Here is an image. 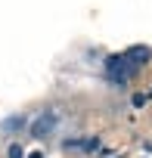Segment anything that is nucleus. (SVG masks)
<instances>
[{"mask_svg":"<svg viewBox=\"0 0 152 158\" xmlns=\"http://www.w3.org/2000/svg\"><path fill=\"white\" fill-rule=\"evenodd\" d=\"M56 124H59V112H56V109H47V112H40V115L28 124V130H31V136L44 139V136H50V133L56 130Z\"/></svg>","mask_w":152,"mask_h":158,"instance_id":"1","label":"nucleus"},{"mask_svg":"<svg viewBox=\"0 0 152 158\" xmlns=\"http://www.w3.org/2000/svg\"><path fill=\"white\" fill-rule=\"evenodd\" d=\"M133 71H137V65L133 62H127L124 56H109L106 59V74L112 77V81H127V77H133Z\"/></svg>","mask_w":152,"mask_h":158,"instance_id":"2","label":"nucleus"},{"mask_svg":"<svg viewBox=\"0 0 152 158\" xmlns=\"http://www.w3.org/2000/svg\"><path fill=\"white\" fill-rule=\"evenodd\" d=\"M124 59L133 62V65H146V62L152 59V50H149V47H130V50L124 53Z\"/></svg>","mask_w":152,"mask_h":158,"instance_id":"3","label":"nucleus"},{"mask_svg":"<svg viewBox=\"0 0 152 158\" xmlns=\"http://www.w3.org/2000/svg\"><path fill=\"white\" fill-rule=\"evenodd\" d=\"M22 127H25V118H22V115H13V118L3 121V130H10V133H13V130H22Z\"/></svg>","mask_w":152,"mask_h":158,"instance_id":"4","label":"nucleus"},{"mask_svg":"<svg viewBox=\"0 0 152 158\" xmlns=\"http://www.w3.org/2000/svg\"><path fill=\"white\" fill-rule=\"evenodd\" d=\"M96 149H99V139H96V136L84 139V152H96Z\"/></svg>","mask_w":152,"mask_h":158,"instance_id":"5","label":"nucleus"},{"mask_svg":"<svg viewBox=\"0 0 152 158\" xmlns=\"http://www.w3.org/2000/svg\"><path fill=\"white\" fill-rule=\"evenodd\" d=\"M10 158H25V152H22V146H10Z\"/></svg>","mask_w":152,"mask_h":158,"instance_id":"6","label":"nucleus"},{"mask_svg":"<svg viewBox=\"0 0 152 158\" xmlns=\"http://www.w3.org/2000/svg\"><path fill=\"white\" fill-rule=\"evenodd\" d=\"M28 158H44V155H40V152H31V155H28Z\"/></svg>","mask_w":152,"mask_h":158,"instance_id":"7","label":"nucleus"}]
</instances>
